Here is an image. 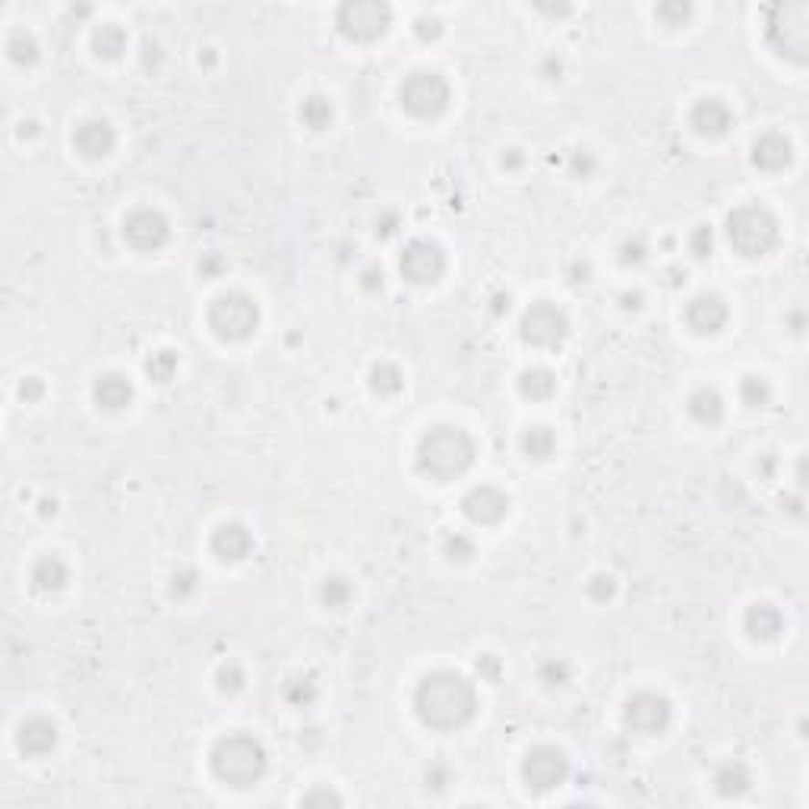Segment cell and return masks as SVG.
<instances>
[{
    "label": "cell",
    "mask_w": 809,
    "mask_h": 809,
    "mask_svg": "<svg viewBox=\"0 0 809 809\" xmlns=\"http://www.w3.org/2000/svg\"><path fill=\"white\" fill-rule=\"evenodd\" d=\"M415 709L424 724L440 730L462 728L475 718L478 692L456 670H434L421 680L415 692Z\"/></svg>",
    "instance_id": "obj_1"
},
{
    "label": "cell",
    "mask_w": 809,
    "mask_h": 809,
    "mask_svg": "<svg viewBox=\"0 0 809 809\" xmlns=\"http://www.w3.org/2000/svg\"><path fill=\"white\" fill-rule=\"evenodd\" d=\"M475 462V440L458 427H434L417 446V468L436 481L465 475Z\"/></svg>",
    "instance_id": "obj_2"
},
{
    "label": "cell",
    "mask_w": 809,
    "mask_h": 809,
    "mask_svg": "<svg viewBox=\"0 0 809 809\" xmlns=\"http://www.w3.org/2000/svg\"><path fill=\"white\" fill-rule=\"evenodd\" d=\"M212 772L218 781L231 787H247L263 778L266 772V750L250 733H231L218 740L212 750Z\"/></svg>",
    "instance_id": "obj_3"
},
{
    "label": "cell",
    "mask_w": 809,
    "mask_h": 809,
    "mask_svg": "<svg viewBox=\"0 0 809 809\" xmlns=\"http://www.w3.org/2000/svg\"><path fill=\"white\" fill-rule=\"evenodd\" d=\"M728 237L743 257H765L778 244V222L762 205H740L728 218Z\"/></svg>",
    "instance_id": "obj_4"
},
{
    "label": "cell",
    "mask_w": 809,
    "mask_h": 809,
    "mask_svg": "<svg viewBox=\"0 0 809 809\" xmlns=\"http://www.w3.org/2000/svg\"><path fill=\"white\" fill-rule=\"evenodd\" d=\"M209 326L218 339L244 341L250 339L253 329L259 326V307L253 304V298H247L241 291L222 294V298L209 307Z\"/></svg>",
    "instance_id": "obj_5"
},
{
    "label": "cell",
    "mask_w": 809,
    "mask_h": 809,
    "mask_svg": "<svg viewBox=\"0 0 809 809\" xmlns=\"http://www.w3.org/2000/svg\"><path fill=\"white\" fill-rule=\"evenodd\" d=\"M809 6L806 4H784L774 6L769 19V38L778 47V54L804 64L809 47Z\"/></svg>",
    "instance_id": "obj_6"
},
{
    "label": "cell",
    "mask_w": 809,
    "mask_h": 809,
    "mask_svg": "<svg viewBox=\"0 0 809 809\" xmlns=\"http://www.w3.org/2000/svg\"><path fill=\"white\" fill-rule=\"evenodd\" d=\"M449 82L440 73H411L402 82V105L415 118H436L449 108Z\"/></svg>",
    "instance_id": "obj_7"
},
{
    "label": "cell",
    "mask_w": 809,
    "mask_h": 809,
    "mask_svg": "<svg viewBox=\"0 0 809 809\" xmlns=\"http://www.w3.org/2000/svg\"><path fill=\"white\" fill-rule=\"evenodd\" d=\"M339 29L354 41H373L393 23V10L380 0H352L339 6Z\"/></svg>",
    "instance_id": "obj_8"
},
{
    "label": "cell",
    "mask_w": 809,
    "mask_h": 809,
    "mask_svg": "<svg viewBox=\"0 0 809 809\" xmlns=\"http://www.w3.org/2000/svg\"><path fill=\"white\" fill-rule=\"evenodd\" d=\"M569 323L566 313L560 307L547 304V300H538L525 310L522 317V339L534 348H553L566 339Z\"/></svg>",
    "instance_id": "obj_9"
},
{
    "label": "cell",
    "mask_w": 809,
    "mask_h": 809,
    "mask_svg": "<svg viewBox=\"0 0 809 809\" xmlns=\"http://www.w3.org/2000/svg\"><path fill=\"white\" fill-rule=\"evenodd\" d=\"M626 728L642 737L661 733L670 724V702L657 692H636L626 702V715H623Z\"/></svg>",
    "instance_id": "obj_10"
},
{
    "label": "cell",
    "mask_w": 809,
    "mask_h": 809,
    "mask_svg": "<svg viewBox=\"0 0 809 809\" xmlns=\"http://www.w3.org/2000/svg\"><path fill=\"white\" fill-rule=\"evenodd\" d=\"M522 774L534 791H553L569 778V759L557 746H538V750L528 752Z\"/></svg>",
    "instance_id": "obj_11"
},
{
    "label": "cell",
    "mask_w": 809,
    "mask_h": 809,
    "mask_svg": "<svg viewBox=\"0 0 809 809\" xmlns=\"http://www.w3.org/2000/svg\"><path fill=\"white\" fill-rule=\"evenodd\" d=\"M402 276L415 285H434L446 272V253L434 241H411L402 253Z\"/></svg>",
    "instance_id": "obj_12"
},
{
    "label": "cell",
    "mask_w": 809,
    "mask_h": 809,
    "mask_svg": "<svg viewBox=\"0 0 809 809\" xmlns=\"http://www.w3.org/2000/svg\"><path fill=\"white\" fill-rule=\"evenodd\" d=\"M168 218L159 209H136L123 218V237L136 247V250H159L168 244Z\"/></svg>",
    "instance_id": "obj_13"
},
{
    "label": "cell",
    "mask_w": 809,
    "mask_h": 809,
    "mask_svg": "<svg viewBox=\"0 0 809 809\" xmlns=\"http://www.w3.org/2000/svg\"><path fill=\"white\" fill-rule=\"evenodd\" d=\"M462 510H465V516H468L471 522L497 525L499 519L506 516V510H510V497H506L503 490H497V487L484 484V487H475V490L465 497Z\"/></svg>",
    "instance_id": "obj_14"
},
{
    "label": "cell",
    "mask_w": 809,
    "mask_h": 809,
    "mask_svg": "<svg viewBox=\"0 0 809 809\" xmlns=\"http://www.w3.org/2000/svg\"><path fill=\"white\" fill-rule=\"evenodd\" d=\"M114 142H118V136H114V127L108 121H86L79 123L77 133H73V146H77L86 159H105L114 149Z\"/></svg>",
    "instance_id": "obj_15"
},
{
    "label": "cell",
    "mask_w": 809,
    "mask_h": 809,
    "mask_svg": "<svg viewBox=\"0 0 809 809\" xmlns=\"http://www.w3.org/2000/svg\"><path fill=\"white\" fill-rule=\"evenodd\" d=\"M687 323L689 329H696V332L702 335L718 332V329L728 323V307H724V300L715 298V294H702V298H696L687 307Z\"/></svg>",
    "instance_id": "obj_16"
},
{
    "label": "cell",
    "mask_w": 809,
    "mask_h": 809,
    "mask_svg": "<svg viewBox=\"0 0 809 809\" xmlns=\"http://www.w3.org/2000/svg\"><path fill=\"white\" fill-rule=\"evenodd\" d=\"M16 743L26 756H45L58 746V728H54L47 718H29V721L19 728Z\"/></svg>",
    "instance_id": "obj_17"
},
{
    "label": "cell",
    "mask_w": 809,
    "mask_h": 809,
    "mask_svg": "<svg viewBox=\"0 0 809 809\" xmlns=\"http://www.w3.org/2000/svg\"><path fill=\"white\" fill-rule=\"evenodd\" d=\"M743 626L756 642H774L784 629V616L774 604H752L743 616Z\"/></svg>",
    "instance_id": "obj_18"
},
{
    "label": "cell",
    "mask_w": 809,
    "mask_h": 809,
    "mask_svg": "<svg viewBox=\"0 0 809 809\" xmlns=\"http://www.w3.org/2000/svg\"><path fill=\"white\" fill-rule=\"evenodd\" d=\"M250 547H253V538L241 522H228L212 534V551H215V557L231 560V563L244 560L247 553H250Z\"/></svg>",
    "instance_id": "obj_19"
},
{
    "label": "cell",
    "mask_w": 809,
    "mask_h": 809,
    "mask_svg": "<svg viewBox=\"0 0 809 809\" xmlns=\"http://www.w3.org/2000/svg\"><path fill=\"white\" fill-rule=\"evenodd\" d=\"M793 159L791 142L781 133H765L762 140L752 146V164L762 171H784Z\"/></svg>",
    "instance_id": "obj_20"
},
{
    "label": "cell",
    "mask_w": 809,
    "mask_h": 809,
    "mask_svg": "<svg viewBox=\"0 0 809 809\" xmlns=\"http://www.w3.org/2000/svg\"><path fill=\"white\" fill-rule=\"evenodd\" d=\"M692 127L702 136H724L730 127V108L718 99H705L692 108Z\"/></svg>",
    "instance_id": "obj_21"
},
{
    "label": "cell",
    "mask_w": 809,
    "mask_h": 809,
    "mask_svg": "<svg viewBox=\"0 0 809 809\" xmlns=\"http://www.w3.org/2000/svg\"><path fill=\"white\" fill-rule=\"evenodd\" d=\"M95 402L101 404V408L108 411H118V408H127L130 399H133V386H130L127 376L121 373H105L95 380Z\"/></svg>",
    "instance_id": "obj_22"
},
{
    "label": "cell",
    "mask_w": 809,
    "mask_h": 809,
    "mask_svg": "<svg viewBox=\"0 0 809 809\" xmlns=\"http://www.w3.org/2000/svg\"><path fill=\"white\" fill-rule=\"evenodd\" d=\"M70 579V569L60 557H41L36 566H32V585L38 592H58V588L67 585Z\"/></svg>",
    "instance_id": "obj_23"
},
{
    "label": "cell",
    "mask_w": 809,
    "mask_h": 809,
    "mask_svg": "<svg viewBox=\"0 0 809 809\" xmlns=\"http://www.w3.org/2000/svg\"><path fill=\"white\" fill-rule=\"evenodd\" d=\"M689 415L696 417L699 424H709V427H715V424L724 417L721 395H718L715 389H699V393L689 399Z\"/></svg>",
    "instance_id": "obj_24"
},
{
    "label": "cell",
    "mask_w": 809,
    "mask_h": 809,
    "mask_svg": "<svg viewBox=\"0 0 809 809\" xmlns=\"http://www.w3.org/2000/svg\"><path fill=\"white\" fill-rule=\"evenodd\" d=\"M750 772H746L743 762H728L715 772V787L721 797H740L743 791H750Z\"/></svg>",
    "instance_id": "obj_25"
},
{
    "label": "cell",
    "mask_w": 809,
    "mask_h": 809,
    "mask_svg": "<svg viewBox=\"0 0 809 809\" xmlns=\"http://www.w3.org/2000/svg\"><path fill=\"white\" fill-rule=\"evenodd\" d=\"M519 389L528 395V399H551L553 393H557V376L551 373V370L544 367H531L522 373V380H519Z\"/></svg>",
    "instance_id": "obj_26"
},
{
    "label": "cell",
    "mask_w": 809,
    "mask_h": 809,
    "mask_svg": "<svg viewBox=\"0 0 809 809\" xmlns=\"http://www.w3.org/2000/svg\"><path fill=\"white\" fill-rule=\"evenodd\" d=\"M92 47H95V54H99V58H105V60L121 58V54L127 51V32H123L121 26H114V23H105L99 32H95Z\"/></svg>",
    "instance_id": "obj_27"
},
{
    "label": "cell",
    "mask_w": 809,
    "mask_h": 809,
    "mask_svg": "<svg viewBox=\"0 0 809 809\" xmlns=\"http://www.w3.org/2000/svg\"><path fill=\"white\" fill-rule=\"evenodd\" d=\"M522 449L528 458H551L553 449H557V434L551 427H544V424L528 427L522 436Z\"/></svg>",
    "instance_id": "obj_28"
},
{
    "label": "cell",
    "mask_w": 809,
    "mask_h": 809,
    "mask_svg": "<svg viewBox=\"0 0 809 809\" xmlns=\"http://www.w3.org/2000/svg\"><path fill=\"white\" fill-rule=\"evenodd\" d=\"M300 121L310 130H326L332 123V105L323 99V95H310V99L300 105Z\"/></svg>",
    "instance_id": "obj_29"
},
{
    "label": "cell",
    "mask_w": 809,
    "mask_h": 809,
    "mask_svg": "<svg viewBox=\"0 0 809 809\" xmlns=\"http://www.w3.org/2000/svg\"><path fill=\"white\" fill-rule=\"evenodd\" d=\"M6 51H10V60L19 67H32L38 60V45L29 32H13L10 41H6Z\"/></svg>",
    "instance_id": "obj_30"
},
{
    "label": "cell",
    "mask_w": 809,
    "mask_h": 809,
    "mask_svg": "<svg viewBox=\"0 0 809 809\" xmlns=\"http://www.w3.org/2000/svg\"><path fill=\"white\" fill-rule=\"evenodd\" d=\"M402 373L395 364H376L373 370H370V386H373V393L380 395H395L402 389Z\"/></svg>",
    "instance_id": "obj_31"
},
{
    "label": "cell",
    "mask_w": 809,
    "mask_h": 809,
    "mask_svg": "<svg viewBox=\"0 0 809 809\" xmlns=\"http://www.w3.org/2000/svg\"><path fill=\"white\" fill-rule=\"evenodd\" d=\"M323 604L326 607H332V610H341L348 604V601L354 598V588H352V582L348 579H341V575H332V579H326L323 582Z\"/></svg>",
    "instance_id": "obj_32"
},
{
    "label": "cell",
    "mask_w": 809,
    "mask_h": 809,
    "mask_svg": "<svg viewBox=\"0 0 809 809\" xmlns=\"http://www.w3.org/2000/svg\"><path fill=\"white\" fill-rule=\"evenodd\" d=\"M146 373L152 376L155 383H168L171 376L177 373V354L174 352H155L152 358L146 361Z\"/></svg>",
    "instance_id": "obj_33"
},
{
    "label": "cell",
    "mask_w": 809,
    "mask_h": 809,
    "mask_svg": "<svg viewBox=\"0 0 809 809\" xmlns=\"http://www.w3.org/2000/svg\"><path fill=\"white\" fill-rule=\"evenodd\" d=\"M285 699L291 705H310L313 699H317V683H313V677H294V680H288Z\"/></svg>",
    "instance_id": "obj_34"
},
{
    "label": "cell",
    "mask_w": 809,
    "mask_h": 809,
    "mask_svg": "<svg viewBox=\"0 0 809 809\" xmlns=\"http://www.w3.org/2000/svg\"><path fill=\"white\" fill-rule=\"evenodd\" d=\"M740 395H743V402L752 404V408H762V404L772 399V389L762 376H746V380L740 383Z\"/></svg>",
    "instance_id": "obj_35"
},
{
    "label": "cell",
    "mask_w": 809,
    "mask_h": 809,
    "mask_svg": "<svg viewBox=\"0 0 809 809\" xmlns=\"http://www.w3.org/2000/svg\"><path fill=\"white\" fill-rule=\"evenodd\" d=\"M443 551H446V557L458 560V563H465L468 557H475V544H471L465 534H449V538H446V544H443Z\"/></svg>",
    "instance_id": "obj_36"
},
{
    "label": "cell",
    "mask_w": 809,
    "mask_h": 809,
    "mask_svg": "<svg viewBox=\"0 0 809 809\" xmlns=\"http://www.w3.org/2000/svg\"><path fill=\"white\" fill-rule=\"evenodd\" d=\"M244 687V670L237 664H222L218 667V689L222 692H237Z\"/></svg>",
    "instance_id": "obj_37"
},
{
    "label": "cell",
    "mask_w": 809,
    "mask_h": 809,
    "mask_svg": "<svg viewBox=\"0 0 809 809\" xmlns=\"http://www.w3.org/2000/svg\"><path fill=\"white\" fill-rule=\"evenodd\" d=\"M566 680H569L566 661H547L544 667H541V683H547V687H563Z\"/></svg>",
    "instance_id": "obj_38"
},
{
    "label": "cell",
    "mask_w": 809,
    "mask_h": 809,
    "mask_svg": "<svg viewBox=\"0 0 809 809\" xmlns=\"http://www.w3.org/2000/svg\"><path fill=\"white\" fill-rule=\"evenodd\" d=\"M655 13H657V16H661L667 26H680L683 19H687L689 13H692V6H689V4H661Z\"/></svg>",
    "instance_id": "obj_39"
},
{
    "label": "cell",
    "mask_w": 809,
    "mask_h": 809,
    "mask_svg": "<svg viewBox=\"0 0 809 809\" xmlns=\"http://www.w3.org/2000/svg\"><path fill=\"white\" fill-rule=\"evenodd\" d=\"M711 228L709 225H699L696 231H692V237H689V247H692V253H696L699 259H705L711 253Z\"/></svg>",
    "instance_id": "obj_40"
},
{
    "label": "cell",
    "mask_w": 809,
    "mask_h": 809,
    "mask_svg": "<svg viewBox=\"0 0 809 809\" xmlns=\"http://www.w3.org/2000/svg\"><path fill=\"white\" fill-rule=\"evenodd\" d=\"M415 32L417 36H421L424 41H430V38H440V32H443V23L436 16H421L415 23Z\"/></svg>",
    "instance_id": "obj_41"
},
{
    "label": "cell",
    "mask_w": 809,
    "mask_h": 809,
    "mask_svg": "<svg viewBox=\"0 0 809 809\" xmlns=\"http://www.w3.org/2000/svg\"><path fill=\"white\" fill-rule=\"evenodd\" d=\"M614 592H616V585H614V579H610V575H598V579L588 585V594H592V598H598V601L614 598Z\"/></svg>",
    "instance_id": "obj_42"
},
{
    "label": "cell",
    "mask_w": 809,
    "mask_h": 809,
    "mask_svg": "<svg viewBox=\"0 0 809 809\" xmlns=\"http://www.w3.org/2000/svg\"><path fill=\"white\" fill-rule=\"evenodd\" d=\"M642 259H646V247H642V244H636V247L626 244V247H623V263H626V266L629 263H642Z\"/></svg>",
    "instance_id": "obj_43"
},
{
    "label": "cell",
    "mask_w": 809,
    "mask_h": 809,
    "mask_svg": "<svg viewBox=\"0 0 809 809\" xmlns=\"http://www.w3.org/2000/svg\"><path fill=\"white\" fill-rule=\"evenodd\" d=\"M19 393H23V399H38V395L45 393V386H41L38 380H26V383H23V389H19Z\"/></svg>",
    "instance_id": "obj_44"
},
{
    "label": "cell",
    "mask_w": 809,
    "mask_h": 809,
    "mask_svg": "<svg viewBox=\"0 0 809 809\" xmlns=\"http://www.w3.org/2000/svg\"><path fill=\"white\" fill-rule=\"evenodd\" d=\"M304 804H341V800L335 797V793H329V791H320V793H307Z\"/></svg>",
    "instance_id": "obj_45"
},
{
    "label": "cell",
    "mask_w": 809,
    "mask_h": 809,
    "mask_svg": "<svg viewBox=\"0 0 809 809\" xmlns=\"http://www.w3.org/2000/svg\"><path fill=\"white\" fill-rule=\"evenodd\" d=\"M573 168L582 171V174H588V171L594 168V159L588 152H582V155H575V159H573Z\"/></svg>",
    "instance_id": "obj_46"
}]
</instances>
